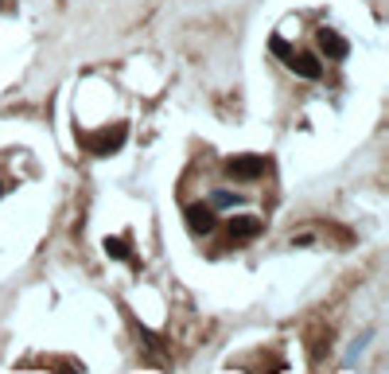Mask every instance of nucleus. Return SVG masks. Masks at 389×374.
Instances as JSON below:
<instances>
[{"instance_id":"f257e3e1","label":"nucleus","mask_w":389,"mask_h":374,"mask_svg":"<svg viewBox=\"0 0 389 374\" xmlns=\"http://www.w3.org/2000/svg\"><path fill=\"white\" fill-rule=\"evenodd\" d=\"M265 168H269V164H265L261 156H234V160L226 164V172L234 180H257V176H265Z\"/></svg>"},{"instance_id":"f03ea898","label":"nucleus","mask_w":389,"mask_h":374,"mask_svg":"<svg viewBox=\"0 0 389 374\" xmlns=\"http://www.w3.org/2000/svg\"><path fill=\"white\" fill-rule=\"evenodd\" d=\"M265 230L261 219H253V214H245V219H230V242H250V238H257Z\"/></svg>"},{"instance_id":"7ed1b4c3","label":"nucleus","mask_w":389,"mask_h":374,"mask_svg":"<svg viewBox=\"0 0 389 374\" xmlns=\"http://www.w3.org/2000/svg\"><path fill=\"white\" fill-rule=\"evenodd\" d=\"M187 227H191L195 234H211V230H214V211H211V207H203V203H191V207H187Z\"/></svg>"},{"instance_id":"20e7f679","label":"nucleus","mask_w":389,"mask_h":374,"mask_svg":"<svg viewBox=\"0 0 389 374\" xmlns=\"http://www.w3.org/2000/svg\"><path fill=\"white\" fill-rule=\"evenodd\" d=\"M288 66H292L296 74H300V78H319V74H324V66H319V59L311 51H300V55H288Z\"/></svg>"},{"instance_id":"39448f33","label":"nucleus","mask_w":389,"mask_h":374,"mask_svg":"<svg viewBox=\"0 0 389 374\" xmlns=\"http://www.w3.org/2000/svg\"><path fill=\"white\" fill-rule=\"evenodd\" d=\"M319 51H327L331 59H343V55H346V43L335 36V31L324 28V31H319Z\"/></svg>"},{"instance_id":"423d86ee","label":"nucleus","mask_w":389,"mask_h":374,"mask_svg":"<svg viewBox=\"0 0 389 374\" xmlns=\"http://www.w3.org/2000/svg\"><path fill=\"white\" fill-rule=\"evenodd\" d=\"M242 203V195H234V191H214V207H238Z\"/></svg>"}]
</instances>
